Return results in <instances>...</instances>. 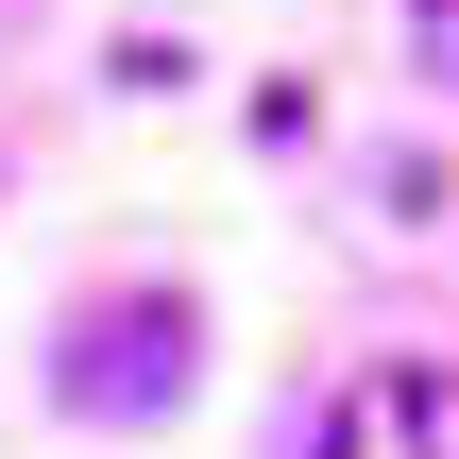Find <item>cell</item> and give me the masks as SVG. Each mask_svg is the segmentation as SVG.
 I'll use <instances>...</instances> for the list:
<instances>
[{
    "label": "cell",
    "instance_id": "obj_1",
    "mask_svg": "<svg viewBox=\"0 0 459 459\" xmlns=\"http://www.w3.org/2000/svg\"><path fill=\"white\" fill-rule=\"evenodd\" d=\"M187 290H136V307H85L68 324V358H51V392L85 409V426H170L187 409Z\"/></svg>",
    "mask_w": 459,
    "mask_h": 459
},
{
    "label": "cell",
    "instance_id": "obj_2",
    "mask_svg": "<svg viewBox=\"0 0 459 459\" xmlns=\"http://www.w3.org/2000/svg\"><path fill=\"white\" fill-rule=\"evenodd\" d=\"M307 459H459V375H443V358H375V375H341V409H324Z\"/></svg>",
    "mask_w": 459,
    "mask_h": 459
},
{
    "label": "cell",
    "instance_id": "obj_3",
    "mask_svg": "<svg viewBox=\"0 0 459 459\" xmlns=\"http://www.w3.org/2000/svg\"><path fill=\"white\" fill-rule=\"evenodd\" d=\"M409 51H426V68L459 85V0H409Z\"/></svg>",
    "mask_w": 459,
    "mask_h": 459
}]
</instances>
